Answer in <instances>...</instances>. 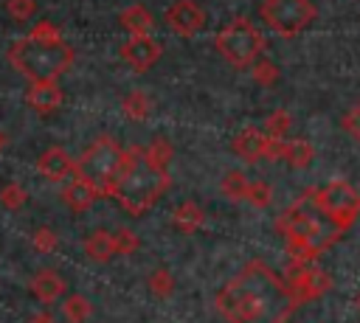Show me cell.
Segmentation results:
<instances>
[{
  "instance_id": "33",
  "label": "cell",
  "mask_w": 360,
  "mask_h": 323,
  "mask_svg": "<svg viewBox=\"0 0 360 323\" xmlns=\"http://www.w3.org/2000/svg\"><path fill=\"white\" fill-rule=\"evenodd\" d=\"M340 124H343V129H346V132L360 143V101H357V104L343 115V121H340Z\"/></svg>"
},
{
  "instance_id": "17",
  "label": "cell",
  "mask_w": 360,
  "mask_h": 323,
  "mask_svg": "<svg viewBox=\"0 0 360 323\" xmlns=\"http://www.w3.org/2000/svg\"><path fill=\"white\" fill-rule=\"evenodd\" d=\"M118 22H121V28H124L129 37H149L152 28H155V20H152L149 8H143V6H129V8H124V11L118 14Z\"/></svg>"
},
{
  "instance_id": "35",
  "label": "cell",
  "mask_w": 360,
  "mask_h": 323,
  "mask_svg": "<svg viewBox=\"0 0 360 323\" xmlns=\"http://www.w3.org/2000/svg\"><path fill=\"white\" fill-rule=\"evenodd\" d=\"M31 34H34V37H42V39H56V37H62L53 22H37Z\"/></svg>"
},
{
  "instance_id": "14",
  "label": "cell",
  "mask_w": 360,
  "mask_h": 323,
  "mask_svg": "<svg viewBox=\"0 0 360 323\" xmlns=\"http://www.w3.org/2000/svg\"><path fill=\"white\" fill-rule=\"evenodd\" d=\"M101 197V191L93 185V183H87L84 177H79V174H73L68 183H65V188H62V199H65V205L73 211V213H84L87 208H93V202Z\"/></svg>"
},
{
  "instance_id": "21",
  "label": "cell",
  "mask_w": 360,
  "mask_h": 323,
  "mask_svg": "<svg viewBox=\"0 0 360 323\" xmlns=\"http://www.w3.org/2000/svg\"><path fill=\"white\" fill-rule=\"evenodd\" d=\"M90 312H93V303L82 292H73L62 301V315H65L68 323H84L90 317Z\"/></svg>"
},
{
  "instance_id": "29",
  "label": "cell",
  "mask_w": 360,
  "mask_h": 323,
  "mask_svg": "<svg viewBox=\"0 0 360 323\" xmlns=\"http://www.w3.org/2000/svg\"><path fill=\"white\" fill-rule=\"evenodd\" d=\"M253 208H267L273 202V185L267 180H250L248 185V197H245Z\"/></svg>"
},
{
  "instance_id": "10",
  "label": "cell",
  "mask_w": 360,
  "mask_h": 323,
  "mask_svg": "<svg viewBox=\"0 0 360 323\" xmlns=\"http://www.w3.org/2000/svg\"><path fill=\"white\" fill-rule=\"evenodd\" d=\"M166 25L183 37V39H191L197 37L202 28H205V11L194 3V0H174L169 8H166Z\"/></svg>"
},
{
  "instance_id": "8",
  "label": "cell",
  "mask_w": 360,
  "mask_h": 323,
  "mask_svg": "<svg viewBox=\"0 0 360 323\" xmlns=\"http://www.w3.org/2000/svg\"><path fill=\"white\" fill-rule=\"evenodd\" d=\"M259 14L270 31L292 39L304 28H309V22L318 17V8L312 6V0H264Z\"/></svg>"
},
{
  "instance_id": "26",
  "label": "cell",
  "mask_w": 360,
  "mask_h": 323,
  "mask_svg": "<svg viewBox=\"0 0 360 323\" xmlns=\"http://www.w3.org/2000/svg\"><path fill=\"white\" fill-rule=\"evenodd\" d=\"M146 284H149L152 295H158V298H169V295L174 292V278H172L169 267H155V270L149 272Z\"/></svg>"
},
{
  "instance_id": "7",
  "label": "cell",
  "mask_w": 360,
  "mask_h": 323,
  "mask_svg": "<svg viewBox=\"0 0 360 323\" xmlns=\"http://www.w3.org/2000/svg\"><path fill=\"white\" fill-rule=\"evenodd\" d=\"M312 197L318 202V208L340 228L349 230L357 216H360V191L349 183V180H329L321 188H312Z\"/></svg>"
},
{
  "instance_id": "23",
  "label": "cell",
  "mask_w": 360,
  "mask_h": 323,
  "mask_svg": "<svg viewBox=\"0 0 360 323\" xmlns=\"http://www.w3.org/2000/svg\"><path fill=\"white\" fill-rule=\"evenodd\" d=\"M248 185H250V180H248V174L245 171H228L225 177H222V194L231 199V202H239V199H245L248 197Z\"/></svg>"
},
{
  "instance_id": "32",
  "label": "cell",
  "mask_w": 360,
  "mask_h": 323,
  "mask_svg": "<svg viewBox=\"0 0 360 323\" xmlns=\"http://www.w3.org/2000/svg\"><path fill=\"white\" fill-rule=\"evenodd\" d=\"M31 242H34V250L37 253H53L56 250V233L51 228H37Z\"/></svg>"
},
{
  "instance_id": "3",
  "label": "cell",
  "mask_w": 360,
  "mask_h": 323,
  "mask_svg": "<svg viewBox=\"0 0 360 323\" xmlns=\"http://www.w3.org/2000/svg\"><path fill=\"white\" fill-rule=\"evenodd\" d=\"M169 188V171L155 169L146 160V146H129L124 149V160L107 185L104 197H112L127 213L143 216Z\"/></svg>"
},
{
  "instance_id": "22",
  "label": "cell",
  "mask_w": 360,
  "mask_h": 323,
  "mask_svg": "<svg viewBox=\"0 0 360 323\" xmlns=\"http://www.w3.org/2000/svg\"><path fill=\"white\" fill-rule=\"evenodd\" d=\"M284 160L292 166V169H307L312 160H315V149L309 140L304 138H295V140H287V154Z\"/></svg>"
},
{
  "instance_id": "30",
  "label": "cell",
  "mask_w": 360,
  "mask_h": 323,
  "mask_svg": "<svg viewBox=\"0 0 360 323\" xmlns=\"http://www.w3.org/2000/svg\"><path fill=\"white\" fill-rule=\"evenodd\" d=\"M112 236H115V253L118 256H132L141 244V239L132 228H118V230H112Z\"/></svg>"
},
{
  "instance_id": "34",
  "label": "cell",
  "mask_w": 360,
  "mask_h": 323,
  "mask_svg": "<svg viewBox=\"0 0 360 323\" xmlns=\"http://www.w3.org/2000/svg\"><path fill=\"white\" fill-rule=\"evenodd\" d=\"M284 154H287V140L284 138H267V143H264V160H284Z\"/></svg>"
},
{
  "instance_id": "5",
  "label": "cell",
  "mask_w": 360,
  "mask_h": 323,
  "mask_svg": "<svg viewBox=\"0 0 360 323\" xmlns=\"http://www.w3.org/2000/svg\"><path fill=\"white\" fill-rule=\"evenodd\" d=\"M219 56L233 65V67H250L256 59H262L264 53V37L262 31L248 20V17H236L231 20L214 39Z\"/></svg>"
},
{
  "instance_id": "18",
  "label": "cell",
  "mask_w": 360,
  "mask_h": 323,
  "mask_svg": "<svg viewBox=\"0 0 360 323\" xmlns=\"http://www.w3.org/2000/svg\"><path fill=\"white\" fill-rule=\"evenodd\" d=\"M84 253H87L90 261H98V264H104V261H110L112 256H118V253H115V236H112V230H104V228L93 230V233L84 239Z\"/></svg>"
},
{
  "instance_id": "12",
  "label": "cell",
  "mask_w": 360,
  "mask_h": 323,
  "mask_svg": "<svg viewBox=\"0 0 360 323\" xmlns=\"http://www.w3.org/2000/svg\"><path fill=\"white\" fill-rule=\"evenodd\" d=\"M37 171H39L45 180H51V183H65V180H70V177L76 174V160H73L62 146H51V149H45V152L39 154Z\"/></svg>"
},
{
  "instance_id": "6",
  "label": "cell",
  "mask_w": 360,
  "mask_h": 323,
  "mask_svg": "<svg viewBox=\"0 0 360 323\" xmlns=\"http://www.w3.org/2000/svg\"><path fill=\"white\" fill-rule=\"evenodd\" d=\"M121 160H124V149L115 143V138L98 135L82 152V157L76 160V174L84 177L87 183H93L101 191V197H104L107 194V185L112 183V177H115V171L121 166Z\"/></svg>"
},
{
  "instance_id": "38",
  "label": "cell",
  "mask_w": 360,
  "mask_h": 323,
  "mask_svg": "<svg viewBox=\"0 0 360 323\" xmlns=\"http://www.w3.org/2000/svg\"><path fill=\"white\" fill-rule=\"evenodd\" d=\"M357 309H360V292H357Z\"/></svg>"
},
{
  "instance_id": "11",
  "label": "cell",
  "mask_w": 360,
  "mask_h": 323,
  "mask_svg": "<svg viewBox=\"0 0 360 323\" xmlns=\"http://www.w3.org/2000/svg\"><path fill=\"white\" fill-rule=\"evenodd\" d=\"M160 45L149 37H129L124 45H121V59L135 70V73H146L158 59H160Z\"/></svg>"
},
{
  "instance_id": "20",
  "label": "cell",
  "mask_w": 360,
  "mask_h": 323,
  "mask_svg": "<svg viewBox=\"0 0 360 323\" xmlns=\"http://www.w3.org/2000/svg\"><path fill=\"white\" fill-rule=\"evenodd\" d=\"M121 110H124V115H127L129 121H146V115H149V110H152V98H149L143 90H132V93L124 95Z\"/></svg>"
},
{
  "instance_id": "1",
  "label": "cell",
  "mask_w": 360,
  "mask_h": 323,
  "mask_svg": "<svg viewBox=\"0 0 360 323\" xmlns=\"http://www.w3.org/2000/svg\"><path fill=\"white\" fill-rule=\"evenodd\" d=\"M214 303L225 323H287L301 306L290 284L264 261H248L222 284Z\"/></svg>"
},
{
  "instance_id": "27",
  "label": "cell",
  "mask_w": 360,
  "mask_h": 323,
  "mask_svg": "<svg viewBox=\"0 0 360 323\" xmlns=\"http://www.w3.org/2000/svg\"><path fill=\"white\" fill-rule=\"evenodd\" d=\"M25 199H28V191H25L22 183H17V180H11V183H6V185L0 188V205H3L6 211H20V208L25 205Z\"/></svg>"
},
{
  "instance_id": "36",
  "label": "cell",
  "mask_w": 360,
  "mask_h": 323,
  "mask_svg": "<svg viewBox=\"0 0 360 323\" xmlns=\"http://www.w3.org/2000/svg\"><path fill=\"white\" fill-rule=\"evenodd\" d=\"M28 323H56L53 320V315L51 312H37V315H31V320Z\"/></svg>"
},
{
  "instance_id": "25",
  "label": "cell",
  "mask_w": 360,
  "mask_h": 323,
  "mask_svg": "<svg viewBox=\"0 0 360 323\" xmlns=\"http://www.w3.org/2000/svg\"><path fill=\"white\" fill-rule=\"evenodd\" d=\"M262 129H264L267 138H287V132L292 129V115L287 110H276V112L267 115Z\"/></svg>"
},
{
  "instance_id": "31",
  "label": "cell",
  "mask_w": 360,
  "mask_h": 323,
  "mask_svg": "<svg viewBox=\"0 0 360 323\" xmlns=\"http://www.w3.org/2000/svg\"><path fill=\"white\" fill-rule=\"evenodd\" d=\"M6 11L17 22H28L37 14V0H6Z\"/></svg>"
},
{
  "instance_id": "24",
  "label": "cell",
  "mask_w": 360,
  "mask_h": 323,
  "mask_svg": "<svg viewBox=\"0 0 360 323\" xmlns=\"http://www.w3.org/2000/svg\"><path fill=\"white\" fill-rule=\"evenodd\" d=\"M172 154H174V149H172V143H169L166 138H155V140L146 146V160H149L155 169H160V171H169Z\"/></svg>"
},
{
  "instance_id": "28",
  "label": "cell",
  "mask_w": 360,
  "mask_h": 323,
  "mask_svg": "<svg viewBox=\"0 0 360 323\" xmlns=\"http://www.w3.org/2000/svg\"><path fill=\"white\" fill-rule=\"evenodd\" d=\"M250 76H253V81H256L259 87H273V84L278 81V67H276L270 59H256V62L250 65Z\"/></svg>"
},
{
  "instance_id": "16",
  "label": "cell",
  "mask_w": 360,
  "mask_h": 323,
  "mask_svg": "<svg viewBox=\"0 0 360 323\" xmlns=\"http://www.w3.org/2000/svg\"><path fill=\"white\" fill-rule=\"evenodd\" d=\"M65 278L56 272V270H39L34 278H31V292H34V298L39 301V303H56L62 295H65Z\"/></svg>"
},
{
  "instance_id": "2",
  "label": "cell",
  "mask_w": 360,
  "mask_h": 323,
  "mask_svg": "<svg viewBox=\"0 0 360 323\" xmlns=\"http://www.w3.org/2000/svg\"><path fill=\"white\" fill-rule=\"evenodd\" d=\"M276 230L284 236L287 256L292 261H315L346 233L318 208L312 188H307L284 213L276 216Z\"/></svg>"
},
{
  "instance_id": "9",
  "label": "cell",
  "mask_w": 360,
  "mask_h": 323,
  "mask_svg": "<svg viewBox=\"0 0 360 323\" xmlns=\"http://www.w3.org/2000/svg\"><path fill=\"white\" fill-rule=\"evenodd\" d=\"M284 281L295 292L298 303L318 301V298H323L332 289V275L326 270H321L315 261H292L290 258V267H287V278Z\"/></svg>"
},
{
  "instance_id": "15",
  "label": "cell",
  "mask_w": 360,
  "mask_h": 323,
  "mask_svg": "<svg viewBox=\"0 0 360 323\" xmlns=\"http://www.w3.org/2000/svg\"><path fill=\"white\" fill-rule=\"evenodd\" d=\"M264 143H267L264 129L245 126V129L233 138L231 149H233V154H236L239 160H245V163H256L259 157H264Z\"/></svg>"
},
{
  "instance_id": "13",
  "label": "cell",
  "mask_w": 360,
  "mask_h": 323,
  "mask_svg": "<svg viewBox=\"0 0 360 323\" xmlns=\"http://www.w3.org/2000/svg\"><path fill=\"white\" fill-rule=\"evenodd\" d=\"M65 101L59 81H31L25 90V104L39 112V115H51L53 110H59Z\"/></svg>"
},
{
  "instance_id": "19",
  "label": "cell",
  "mask_w": 360,
  "mask_h": 323,
  "mask_svg": "<svg viewBox=\"0 0 360 323\" xmlns=\"http://www.w3.org/2000/svg\"><path fill=\"white\" fill-rule=\"evenodd\" d=\"M172 222H174V228H177V230H183V233H194V230H200V228H202L205 213H202V208H200L197 202L186 199L183 205H177V208H174Z\"/></svg>"
},
{
  "instance_id": "4",
  "label": "cell",
  "mask_w": 360,
  "mask_h": 323,
  "mask_svg": "<svg viewBox=\"0 0 360 323\" xmlns=\"http://www.w3.org/2000/svg\"><path fill=\"white\" fill-rule=\"evenodd\" d=\"M6 59L28 79V81H59L76 59L73 48L56 37V39H42L34 34H25L11 42L6 51Z\"/></svg>"
},
{
  "instance_id": "37",
  "label": "cell",
  "mask_w": 360,
  "mask_h": 323,
  "mask_svg": "<svg viewBox=\"0 0 360 323\" xmlns=\"http://www.w3.org/2000/svg\"><path fill=\"white\" fill-rule=\"evenodd\" d=\"M3 143H6V138H3V132H0V149H3Z\"/></svg>"
}]
</instances>
